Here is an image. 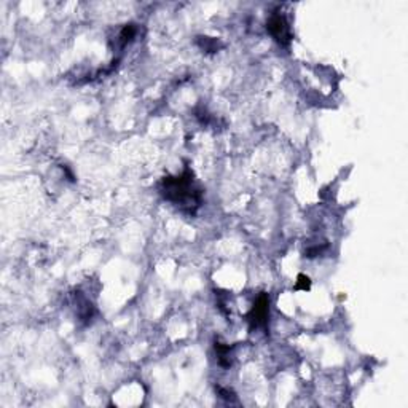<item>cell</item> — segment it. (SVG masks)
<instances>
[{"instance_id": "1", "label": "cell", "mask_w": 408, "mask_h": 408, "mask_svg": "<svg viewBox=\"0 0 408 408\" xmlns=\"http://www.w3.org/2000/svg\"><path fill=\"white\" fill-rule=\"evenodd\" d=\"M161 195L164 199L191 216L201 206V190L196 187L190 169H185L181 176L164 177L161 181Z\"/></svg>"}, {"instance_id": "2", "label": "cell", "mask_w": 408, "mask_h": 408, "mask_svg": "<svg viewBox=\"0 0 408 408\" xmlns=\"http://www.w3.org/2000/svg\"><path fill=\"white\" fill-rule=\"evenodd\" d=\"M267 29L271 35H273V39L279 45L287 46L290 44V40H292L290 27H289L287 19H285V16L281 15V13H273V15L268 18Z\"/></svg>"}, {"instance_id": "3", "label": "cell", "mask_w": 408, "mask_h": 408, "mask_svg": "<svg viewBox=\"0 0 408 408\" xmlns=\"http://www.w3.org/2000/svg\"><path fill=\"white\" fill-rule=\"evenodd\" d=\"M268 317H270V298L267 293H262V295L255 300L252 310L247 314L250 330H254V328H265L268 324Z\"/></svg>"}, {"instance_id": "4", "label": "cell", "mask_w": 408, "mask_h": 408, "mask_svg": "<svg viewBox=\"0 0 408 408\" xmlns=\"http://www.w3.org/2000/svg\"><path fill=\"white\" fill-rule=\"evenodd\" d=\"M216 353H217V361H219V365L222 367L228 368L231 365V346L225 345V343H220L219 340L216 341Z\"/></svg>"}, {"instance_id": "5", "label": "cell", "mask_w": 408, "mask_h": 408, "mask_svg": "<svg viewBox=\"0 0 408 408\" xmlns=\"http://www.w3.org/2000/svg\"><path fill=\"white\" fill-rule=\"evenodd\" d=\"M136 32H137V29H136L134 24H126L123 29H121L120 37H118L121 42V46H125L130 44V42H133V39L136 37Z\"/></svg>"}, {"instance_id": "6", "label": "cell", "mask_w": 408, "mask_h": 408, "mask_svg": "<svg viewBox=\"0 0 408 408\" xmlns=\"http://www.w3.org/2000/svg\"><path fill=\"white\" fill-rule=\"evenodd\" d=\"M198 42H199V45H201V48L207 49V51H217L219 49V42L217 40H212L209 37H201Z\"/></svg>"}, {"instance_id": "7", "label": "cell", "mask_w": 408, "mask_h": 408, "mask_svg": "<svg viewBox=\"0 0 408 408\" xmlns=\"http://www.w3.org/2000/svg\"><path fill=\"white\" fill-rule=\"evenodd\" d=\"M311 289V279L306 274H298L297 277V284H295V290H310Z\"/></svg>"}, {"instance_id": "8", "label": "cell", "mask_w": 408, "mask_h": 408, "mask_svg": "<svg viewBox=\"0 0 408 408\" xmlns=\"http://www.w3.org/2000/svg\"><path fill=\"white\" fill-rule=\"evenodd\" d=\"M217 391H219V394H220V397L225 399V400H228V402H234V400H236V396H234L233 391H230V389H224V388H219Z\"/></svg>"}]
</instances>
